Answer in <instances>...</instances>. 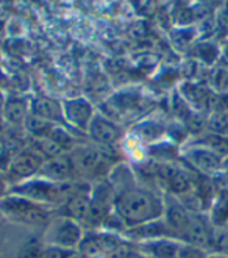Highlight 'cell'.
<instances>
[{"label": "cell", "mask_w": 228, "mask_h": 258, "mask_svg": "<svg viewBox=\"0 0 228 258\" xmlns=\"http://www.w3.org/2000/svg\"><path fill=\"white\" fill-rule=\"evenodd\" d=\"M113 189L116 192L114 213L122 221L125 230L163 218L164 197L148 186L139 185L136 177Z\"/></svg>", "instance_id": "1"}, {"label": "cell", "mask_w": 228, "mask_h": 258, "mask_svg": "<svg viewBox=\"0 0 228 258\" xmlns=\"http://www.w3.org/2000/svg\"><path fill=\"white\" fill-rule=\"evenodd\" d=\"M69 155L79 180L88 181V183L105 180L116 166L113 161V149L94 143L77 144L69 152Z\"/></svg>", "instance_id": "2"}, {"label": "cell", "mask_w": 228, "mask_h": 258, "mask_svg": "<svg viewBox=\"0 0 228 258\" xmlns=\"http://www.w3.org/2000/svg\"><path fill=\"white\" fill-rule=\"evenodd\" d=\"M0 215L13 224L38 227L50 222V210L22 196L8 192L0 201Z\"/></svg>", "instance_id": "3"}, {"label": "cell", "mask_w": 228, "mask_h": 258, "mask_svg": "<svg viewBox=\"0 0 228 258\" xmlns=\"http://www.w3.org/2000/svg\"><path fill=\"white\" fill-rule=\"evenodd\" d=\"M122 249L124 244L117 235L111 232L106 233L93 232L83 236L77 252L82 258H113Z\"/></svg>", "instance_id": "4"}, {"label": "cell", "mask_w": 228, "mask_h": 258, "mask_svg": "<svg viewBox=\"0 0 228 258\" xmlns=\"http://www.w3.org/2000/svg\"><path fill=\"white\" fill-rule=\"evenodd\" d=\"M181 155H183L189 168L200 175L211 177V175H217L222 172L223 158L205 146L194 143L181 152Z\"/></svg>", "instance_id": "5"}, {"label": "cell", "mask_w": 228, "mask_h": 258, "mask_svg": "<svg viewBox=\"0 0 228 258\" xmlns=\"http://www.w3.org/2000/svg\"><path fill=\"white\" fill-rule=\"evenodd\" d=\"M42 163H44V160L39 157L38 152L24 150L10 160L4 175L11 186L18 185V183H21V181H25L28 178L38 175L41 171Z\"/></svg>", "instance_id": "6"}, {"label": "cell", "mask_w": 228, "mask_h": 258, "mask_svg": "<svg viewBox=\"0 0 228 258\" xmlns=\"http://www.w3.org/2000/svg\"><path fill=\"white\" fill-rule=\"evenodd\" d=\"M85 233L82 224L70 218H59L50 224V244L55 247H61L70 252H77Z\"/></svg>", "instance_id": "7"}, {"label": "cell", "mask_w": 228, "mask_h": 258, "mask_svg": "<svg viewBox=\"0 0 228 258\" xmlns=\"http://www.w3.org/2000/svg\"><path fill=\"white\" fill-rule=\"evenodd\" d=\"M86 136L91 140V143L113 149L124 140V132L117 120L103 114H96L93 122L88 127Z\"/></svg>", "instance_id": "8"}, {"label": "cell", "mask_w": 228, "mask_h": 258, "mask_svg": "<svg viewBox=\"0 0 228 258\" xmlns=\"http://www.w3.org/2000/svg\"><path fill=\"white\" fill-rule=\"evenodd\" d=\"M171 197H164V215L163 219L167 225V229L172 233L174 238L181 239L191 222L194 213L178 201V197L169 194Z\"/></svg>", "instance_id": "9"}, {"label": "cell", "mask_w": 228, "mask_h": 258, "mask_svg": "<svg viewBox=\"0 0 228 258\" xmlns=\"http://www.w3.org/2000/svg\"><path fill=\"white\" fill-rule=\"evenodd\" d=\"M94 116H96V113L93 110V105L83 99L67 100L63 103L64 124L80 133L86 135L88 127L91 122H93Z\"/></svg>", "instance_id": "10"}, {"label": "cell", "mask_w": 228, "mask_h": 258, "mask_svg": "<svg viewBox=\"0 0 228 258\" xmlns=\"http://www.w3.org/2000/svg\"><path fill=\"white\" fill-rule=\"evenodd\" d=\"M212 239H214V225L202 215H192L188 229L181 238L185 244L199 247V249H212Z\"/></svg>", "instance_id": "11"}, {"label": "cell", "mask_w": 228, "mask_h": 258, "mask_svg": "<svg viewBox=\"0 0 228 258\" xmlns=\"http://www.w3.org/2000/svg\"><path fill=\"white\" fill-rule=\"evenodd\" d=\"M38 175L49 178L55 181V183H67V181L79 180L69 154H63V155L53 157L50 160H45L41 166V171Z\"/></svg>", "instance_id": "12"}, {"label": "cell", "mask_w": 228, "mask_h": 258, "mask_svg": "<svg viewBox=\"0 0 228 258\" xmlns=\"http://www.w3.org/2000/svg\"><path fill=\"white\" fill-rule=\"evenodd\" d=\"M139 246V252L145 258H178L183 242L174 238H157L142 241Z\"/></svg>", "instance_id": "13"}, {"label": "cell", "mask_w": 228, "mask_h": 258, "mask_svg": "<svg viewBox=\"0 0 228 258\" xmlns=\"http://www.w3.org/2000/svg\"><path fill=\"white\" fill-rule=\"evenodd\" d=\"M30 111H32V116L44 120V122H49L53 125H66L63 117V105L53 100H36L32 105Z\"/></svg>", "instance_id": "14"}, {"label": "cell", "mask_w": 228, "mask_h": 258, "mask_svg": "<svg viewBox=\"0 0 228 258\" xmlns=\"http://www.w3.org/2000/svg\"><path fill=\"white\" fill-rule=\"evenodd\" d=\"M211 88L220 97L228 96V64H217L211 74Z\"/></svg>", "instance_id": "15"}, {"label": "cell", "mask_w": 228, "mask_h": 258, "mask_svg": "<svg viewBox=\"0 0 228 258\" xmlns=\"http://www.w3.org/2000/svg\"><path fill=\"white\" fill-rule=\"evenodd\" d=\"M5 119L7 122L11 124V125H25V120L28 119L27 117V108L24 105L18 103V102H13V103H8L5 107Z\"/></svg>", "instance_id": "16"}, {"label": "cell", "mask_w": 228, "mask_h": 258, "mask_svg": "<svg viewBox=\"0 0 228 258\" xmlns=\"http://www.w3.org/2000/svg\"><path fill=\"white\" fill-rule=\"evenodd\" d=\"M44 247L45 246L41 239H28L25 244L19 249L18 258H38Z\"/></svg>", "instance_id": "17"}, {"label": "cell", "mask_w": 228, "mask_h": 258, "mask_svg": "<svg viewBox=\"0 0 228 258\" xmlns=\"http://www.w3.org/2000/svg\"><path fill=\"white\" fill-rule=\"evenodd\" d=\"M75 252L61 249V247H55V246H45L42 252L39 253L38 258H70Z\"/></svg>", "instance_id": "18"}, {"label": "cell", "mask_w": 228, "mask_h": 258, "mask_svg": "<svg viewBox=\"0 0 228 258\" xmlns=\"http://www.w3.org/2000/svg\"><path fill=\"white\" fill-rule=\"evenodd\" d=\"M178 258H208V253L203 249L194 247V246H189V244H185L183 242Z\"/></svg>", "instance_id": "19"}, {"label": "cell", "mask_w": 228, "mask_h": 258, "mask_svg": "<svg viewBox=\"0 0 228 258\" xmlns=\"http://www.w3.org/2000/svg\"><path fill=\"white\" fill-rule=\"evenodd\" d=\"M113 258H145L139 250H131V249H122L117 252Z\"/></svg>", "instance_id": "20"}, {"label": "cell", "mask_w": 228, "mask_h": 258, "mask_svg": "<svg viewBox=\"0 0 228 258\" xmlns=\"http://www.w3.org/2000/svg\"><path fill=\"white\" fill-rule=\"evenodd\" d=\"M10 188H11V185L8 183V180L5 178V175L0 174V201H2L4 197L10 192Z\"/></svg>", "instance_id": "21"}, {"label": "cell", "mask_w": 228, "mask_h": 258, "mask_svg": "<svg viewBox=\"0 0 228 258\" xmlns=\"http://www.w3.org/2000/svg\"><path fill=\"white\" fill-rule=\"evenodd\" d=\"M220 174H225V175H228V157L226 158H223V164H222V172Z\"/></svg>", "instance_id": "22"}, {"label": "cell", "mask_w": 228, "mask_h": 258, "mask_svg": "<svg viewBox=\"0 0 228 258\" xmlns=\"http://www.w3.org/2000/svg\"><path fill=\"white\" fill-rule=\"evenodd\" d=\"M208 258H228V255H226V253L216 252V253H211V255H208Z\"/></svg>", "instance_id": "23"}, {"label": "cell", "mask_w": 228, "mask_h": 258, "mask_svg": "<svg viewBox=\"0 0 228 258\" xmlns=\"http://www.w3.org/2000/svg\"><path fill=\"white\" fill-rule=\"evenodd\" d=\"M226 13H228V0H226Z\"/></svg>", "instance_id": "24"}, {"label": "cell", "mask_w": 228, "mask_h": 258, "mask_svg": "<svg viewBox=\"0 0 228 258\" xmlns=\"http://www.w3.org/2000/svg\"><path fill=\"white\" fill-rule=\"evenodd\" d=\"M0 219H2V215H0Z\"/></svg>", "instance_id": "25"}]
</instances>
